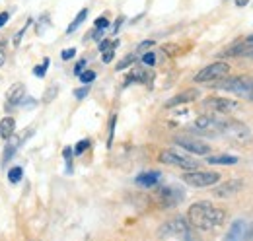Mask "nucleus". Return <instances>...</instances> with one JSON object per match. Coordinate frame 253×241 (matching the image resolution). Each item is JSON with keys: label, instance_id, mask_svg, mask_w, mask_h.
<instances>
[{"label": "nucleus", "instance_id": "nucleus-31", "mask_svg": "<svg viewBox=\"0 0 253 241\" xmlns=\"http://www.w3.org/2000/svg\"><path fill=\"white\" fill-rule=\"evenodd\" d=\"M134 59H136L134 55H128V57H125V59H123L121 62H119V64H117V70H125L126 66H130V64L134 62Z\"/></svg>", "mask_w": 253, "mask_h": 241}, {"label": "nucleus", "instance_id": "nucleus-6", "mask_svg": "<svg viewBox=\"0 0 253 241\" xmlns=\"http://www.w3.org/2000/svg\"><path fill=\"white\" fill-rule=\"evenodd\" d=\"M189 222L185 218L175 216L166 224H162L158 236L160 238H189Z\"/></svg>", "mask_w": 253, "mask_h": 241}, {"label": "nucleus", "instance_id": "nucleus-29", "mask_svg": "<svg viewBox=\"0 0 253 241\" xmlns=\"http://www.w3.org/2000/svg\"><path fill=\"white\" fill-rule=\"evenodd\" d=\"M113 57H115V47H109V49H105V51H103V57H101V60H103L105 64H109V62L113 60Z\"/></svg>", "mask_w": 253, "mask_h": 241}, {"label": "nucleus", "instance_id": "nucleus-5", "mask_svg": "<svg viewBox=\"0 0 253 241\" xmlns=\"http://www.w3.org/2000/svg\"><path fill=\"white\" fill-rule=\"evenodd\" d=\"M230 74V64L224 62V60H216L209 66H205L197 76H195V82L197 84H212V82H218L222 78H226Z\"/></svg>", "mask_w": 253, "mask_h": 241}, {"label": "nucleus", "instance_id": "nucleus-26", "mask_svg": "<svg viewBox=\"0 0 253 241\" xmlns=\"http://www.w3.org/2000/svg\"><path fill=\"white\" fill-rule=\"evenodd\" d=\"M115 122H117V115H113L109 120V138H107V146H111L113 142V134H115Z\"/></svg>", "mask_w": 253, "mask_h": 241}, {"label": "nucleus", "instance_id": "nucleus-21", "mask_svg": "<svg viewBox=\"0 0 253 241\" xmlns=\"http://www.w3.org/2000/svg\"><path fill=\"white\" fill-rule=\"evenodd\" d=\"M47 68H49V59H43L41 66H35V68H33V76L43 78V76H45V72H47Z\"/></svg>", "mask_w": 253, "mask_h": 241}, {"label": "nucleus", "instance_id": "nucleus-1", "mask_svg": "<svg viewBox=\"0 0 253 241\" xmlns=\"http://www.w3.org/2000/svg\"><path fill=\"white\" fill-rule=\"evenodd\" d=\"M224 220H226V212L222 210V208L212 206L207 201L191 204L189 210H187L189 226L195 228V230H199V232H212V230L220 228L222 224H224Z\"/></svg>", "mask_w": 253, "mask_h": 241}, {"label": "nucleus", "instance_id": "nucleus-4", "mask_svg": "<svg viewBox=\"0 0 253 241\" xmlns=\"http://www.w3.org/2000/svg\"><path fill=\"white\" fill-rule=\"evenodd\" d=\"M183 183L195 187V189H205V187H212L216 183H220V173L218 171H207V169H189L183 173Z\"/></svg>", "mask_w": 253, "mask_h": 241}, {"label": "nucleus", "instance_id": "nucleus-2", "mask_svg": "<svg viewBox=\"0 0 253 241\" xmlns=\"http://www.w3.org/2000/svg\"><path fill=\"white\" fill-rule=\"evenodd\" d=\"M216 86V90L228 91V93H234V95H240L244 99H250L253 101V78L250 76H234V78H222L218 82H212Z\"/></svg>", "mask_w": 253, "mask_h": 241}, {"label": "nucleus", "instance_id": "nucleus-40", "mask_svg": "<svg viewBox=\"0 0 253 241\" xmlns=\"http://www.w3.org/2000/svg\"><path fill=\"white\" fill-rule=\"evenodd\" d=\"M250 0H236V6H246Z\"/></svg>", "mask_w": 253, "mask_h": 241}, {"label": "nucleus", "instance_id": "nucleus-39", "mask_svg": "<svg viewBox=\"0 0 253 241\" xmlns=\"http://www.w3.org/2000/svg\"><path fill=\"white\" fill-rule=\"evenodd\" d=\"M248 240H253V224H250V228H248V236H246Z\"/></svg>", "mask_w": 253, "mask_h": 241}, {"label": "nucleus", "instance_id": "nucleus-18", "mask_svg": "<svg viewBox=\"0 0 253 241\" xmlns=\"http://www.w3.org/2000/svg\"><path fill=\"white\" fill-rule=\"evenodd\" d=\"M158 181H160L158 171H146V173H140L136 177V185H140V187H154Z\"/></svg>", "mask_w": 253, "mask_h": 241}, {"label": "nucleus", "instance_id": "nucleus-7", "mask_svg": "<svg viewBox=\"0 0 253 241\" xmlns=\"http://www.w3.org/2000/svg\"><path fill=\"white\" fill-rule=\"evenodd\" d=\"M160 161L162 163H168V165H175V167H181V169H197L199 167V161L193 160L189 156H183L175 150H166L160 154Z\"/></svg>", "mask_w": 253, "mask_h": 241}, {"label": "nucleus", "instance_id": "nucleus-33", "mask_svg": "<svg viewBox=\"0 0 253 241\" xmlns=\"http://www.w3.org/2000/svg\"><path fill=\"white\" fill-rule=\"evenodd\" d=\"M47 22H49V16H43V18L37 22V33H43V31L49 28V24H47Z\"/></svg>", "mask_w": 253, "mask_h": 241}, {"label": "nucleus", "instance_id": "nucleus-23", "mask_svg": "<svg viewBox=\"0 0 253 241\" xmlns=\"http://www.w3.org/2000/svg\"><path fill=\"white\" fill-rule=\"evenodd\" d=\"M78 78H80V82H82V84H92V82L95 80V72L94 70H84Z\"/></svg>", "mask_w": 253, "mask_h": 241}, {"label": "nucleus", "instance_id": "nucleus-3", "mask_svg": "<svg viewBox=\"0 0 253 241\" xmlns=\"http://www.w3.org/2000/svg\"><path fill=\"white\" fill-rule=\"evenodd\" d=\"M222 136H226L228 140L236 142V144H250L253 140V134L248 124H244L242 120L226 119L224 120V128H222Z\"/></svg>", "mask_w": 253, "mask_h": 241}, {"label": "nucleus", "instance_id": "nucleus-19", "mask_svg": "<svg viewBox=\"0 0 253 241\" xmlns=\"http://www.w3.org/2000/svg\"><path fill=\"white\" fill-rule=\"evenodd\" d=\"M14 132H16V120L12 119V117H4V119L0 120V136L6 140Z\"/></svg>", "mask_w": 253, "mask_h": 241}, {"label": "nucleus", "instance_id": "nucleus-28", "mask_svg": "<svg viewBox=\"0 0 253 241\" xmlns=\"http://www.w3.org/2000/svg\"><path fill=\"white\" fill-rule=\"evenodd\" d=\"M94 26L97 28V30H107V28H109V20H107L105 16H99V18L94 22Z\"/></svg>", "mask_w": 253, "mask_h": 241}, {"label": "nucleus", "instance_id": "nucleus-35", "mask_svg": "<svg viewBox=\"0 0 253 241\" xmlns=\"http://www.w3.org/2000/svg\"><path fill=\"white\" fill-rule=\"evenodd\" d=\"M76 55V49L74 47H70V49H64L63 53H61V57H63V60H70L72 57Z\"/></svg>", "mask_w": 253, "mask_h": 241}, {"label": "nucleus", "instance_id": "nucleus-38", "mask_svg": "<svg viewBox=\"0 0 253 241\" xmlns=\"http://www.w3.org/2000/svg\"><path fill=\"white\" fill-rule=\"evenodd\" d=\"M152 45H154V41H152V39H150V41H144V43H140V45H138V51H144V49H148V47H152Z\"/></svg>", "mask_w": 253, "mask_h": 241}, {"label": "nucleus", "instance_id": "nucleus-17", "mask_svg": "<svg viewBox=\"0 0 253 241\" xmlns=\"http://www.w3.org/2000/svg\"><path fill=\"white\" fill-rule=\"evenodd\" d=\"M207 163H211V165H234V163H238V156H226V154H222V156H209Z\"/></svg>", "mask_w": 253, "mask_h": 241}, {"label": "nucleus", "instance_id": "nucleus-27", "mask_svg": "<svg viewBox=\"0 0 253 241\" xmlns=\"http://www.w3.org/2000/svg\"><path fill=\"white\" fill-rule=\"evenodd\" d=\"M88 93H90V86H88V84H84L82 88L74 90V97H76V99H84V97H86Z\"/></svg>", "mask_w": 253, "mask_h": 241}, {"label": "nucleus", "instance_id": "nucleus-34", "mask_svg": "<svg viewBox=\"0 0 253 241\" xmlns=\"http://www.w3.org/2000/svg\"><path fill=\"white\" fill-rule=\"evenodd\" d=\"M142 62H144V64H148V66H154V62H156L154 53H144V55H142Z\"/></svg>", "mask_w": 253, "mask_h": 241}, {"label": "nucleus", "instance_id": "nucleus-13", "mask_svg": "<svg viewBox=\"0 0 253 241\" xmlns=\"http://www.w3.org/2000/svg\"><path fill=\"white\" fill-rule=\"evenodd\" d=\"M248 228H250V224H248L246 220H236V222L230 226V230H228V234H226V240L228 241L246 240V236H248Z\"/></svg>", "mask_w": 253, "mask_h": 241}, {"label": "nucleus", "instance_id": "nucleus-37", "mask_svg": "<svg viewBox=\"0 0 253 241\" xmlns=\"http://www.w3.org/2000/svg\"><path fill=\"white\" fill-rule=\"evenodd\" d=\"M8 20H10V12H0V28L8 24Z\"/></svg>", "mask_w": 253, "mask_h": 241}, {"label": "nucleus", "instance_id": "nucleus-25", "mask_svg": "<svg viewBox=\"0 0 253 241\" xmlns=\"http://www.w3.org/2000/svg\"><path fill=\"white\" fill-rule=\"evenodd\" d=\"M30 24H32V20H30V22H28V24H26L22 30H20L18 33H16V35H14V41H12V43H14V47H18V45H20V41H22L24 33H26V31H28V28H30Z\"/></svg>", "mask_w": 253, "mask_h": 241}, {"label": "nucleus", "instance_id": "nucleus-22", "mask_svg": "<svg viewBox=\"0 0 253 241\" xmlns=\"http://www.w3.org/2000/svg\"><path fill=\"white\" fill-rule=\"evenodd\" d=\"M22 175H24V169L22 167H12L8 171V179L12 181V183H18V181L22 179Z\"/></svg>", "mask_w": 253, "mask_h": 241}, {"label": "nucleus", "instance_id": "nucleus-20", "mask_svg": "<svg viewBox=\"0 0 253 241\" xmlns=\"http://www.w3.org/2000/svg\"><path fill=\"white\" fill-rule=\"evenodd\" d=\"M86 18H88V8H82V10L78 12V16H76V18L72 20V24L68 26L66 33H74V31H76L78 28H80V26H82V22H84Z\"/></svg>", "mask_w": 253, "mask_h": 241}, {"label": "nucleus", "instance_id": "nucleus-16", "mask_svg": "<svg viewBox=\"0 0 253 241\" xmlns=\"http://www.w3.org/2000/svg\"><path fill=\"white\" fill-rule=\"evenodd\" d=\"M6 140H8V144H6L4 154H2V161H4V163H6V161L16 154L18 146H20V142H22V138H18V136H16V132H14V134H12V136H8Z\"/></svg>", "mask_w": 253, "mask_h": 241}, {"label": "nucleus", "instance_id": "nucleus-41", "mask_svg": "<svg viewBox=\"0 0 253 241\" xmlns=\"http://www.w3.org/2000/svg\"><path fill=\"white\" fill-rule=\"evenodd\" d=\"M4 51H2V47H0V64H4Z\"/></svg>", "mask_w": 253, "mask_h": 241}, {"label": "nucleus", "instance_id": "nucleus-32", "mask_svg": "<svg viewBox=\"0 0 253 241\" xmlns=\"http://www.w3.org/2000/svg\"><path fill=\"white\" fill-rule=\"evenodd\" d=\"M72 154H74V150H72L70 146H66V148H64V150H63L64 160H66V163H68V171L72 169V165H70V163H72Z\"/></svg>", "mask_w": 253, "mask_h": 241}, {"label": "nucleus", "instance_id": "nucleus-10", "mask_svg": "<svg viewBox=\"0 0 253 241\" xmlns=\"http://www.w3.org/2000/svg\"><path fill=\"white\" fill-rule=\"evenodd\" d=\"M173 144L183 148L185 152H189V154H195V156H209V152H211L209 144H205L203 140L193 138V136H175Z\"/></svg>", "mask_w": 253, "mask_h": 241}, {"label": "nucleus", "instance_id": "nucleus-24", "mask_svg": "<svg viewBox=\"0 0 253 241\" xmlns=\"http://www.w3.org/2000/svg\"><path fill=\"white\" fill-rule=\"evenodd\" d=\"M88 148H90V140H80V142L74 146V154H76V156H80V154H84Z\"/></svg>", "mask_w": 253, "mask_h": 241}, {"label": "nucleus", "instance_id": "nucleus-12", "mask_svg": "<svg viewBox=\"0 0 253 241\" xmlns=\"http://www.w3.org/2000/svg\"><path fill=\"white\" fill-rule=\"evenodd\" d=\"M244 189V183L240 179H230L226 181V183H216V187H214V191H212V195L216 197V199H230V197H234V195H238L240 191Z\"/></svg>", "mask_w": 253, "mask_h": 241}, {"label": "nucleus", "instance_id": "nucleus-11", "mask_svg": "<svg viewBox=\"0 0 253 241\" xmlns=\"http://www.w3.org/2000/svg\"><path fill=\"white\" fill-rule=\"evenodd\" d=\"M158 199L164 208H168V206L171 208V206H175L183 201V191L177 189V187H164L158 191Z\"/></svg>", "mask_w": 253, "mask_h": 241}, {"label": "nucleus", "instance_id": "nucleus-8", "mask_svg": "<svg viewBox=\"0 0 253 241\" xmlns=\"http://www.w3.org/2000/svg\"><path fill=\"white\" fill-rule=\"evenodd\" d=\"M224 120L226 119L216 117V115H203L193 122V128L199 130L201 134H222Z\"/></svg>", "mask_w": 253, "mask_h": 241}, {"label": "nucleus", "instance_id": "nucleus-14", "mask_svg": "<svg viewBox=\"0 0 253 241\" xmlns=\"http://www.w3.org/2000/svg\"><path fill=\"white\" fill-rule=\"evenodd\" d=\"M199 97V90H185L181 91V93H177V95H173L168 103H166V107L168 109H171V107H177V105H185V103H191V101H195Z\"/></svg>", "mask_w": 253, "mask_h": 241}, {"label": "nucleus", "instance_id": "nucleus-30", "mask_svg": "<svg viewBox=\"0 0 253 241\" xmlns=\"http://www.w3.org/2000/svg\"><path fill=\"white\" fill-rule=\"evenodd\" d=\"M57 93H59V88H57V86H51V88L47 90V93H45V97H43V101H45V103H49V101H53V97H57Z\"/></svg>", "mask_w": 253, "mask_h": 241}, {"label": "nucleus", "instance_id": "nucleus-15", "mask_svg": "<svg viewBox=\"0 0 253 241\" xmlns=\"http://www.w3.org/2000/svg\"><path fill=\"white\" fill-rule=\"evenodd\" d=\"M24 95H26L24 84H14L10 90L6 91V101H8L10 107H14V105H20L24 101Z\"/></svg>", "mask_w": 253, "mask_h": 241}, {"label": "nucleus", "instance_id": "nucleus-36", "mask_svg": "<svg viewBox=\"0 0 253 241\" xmlns=\"http://www.w3.org/2000/svg\"><path fill=\"white\" fill-rule=\"evenodd\" d=\"M84 68H86V60H84V59L78 60V64L74 66V74H76V76H80V74L84 72Z\"/></svg>", "mask_w": 253, "mask_h": 241}, {"label": "nucleus", "instance_id": "nucleus-9", "mask_svg": "<svg viewBox=\"0 0 253 241\" xmlns=\"http://www.w3.org/2000/svg\"><path fill=\"white\" fill-rule=\"evenodd\" d=\"M205 107L214 113H220V115H230V113H236L242 109V105L238 101H232L228 97H207Z\"/></svg>", "mask_w": 253, "mask_h": 241}]
</instances>
